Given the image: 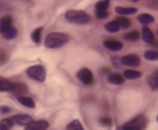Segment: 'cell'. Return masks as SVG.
<instances>
[{
    "label": "cell",
    "instance_id": "6da1fadb",
    "mask_svg": "<svg viewBox=\"0 0 158 130\" xmlns=\"http://www.w3.org/2000/svg\"><path fill=\"white\" fill-rule=\"evenodd\" d=\"M70 40V36L65 33L53 31L49 33L44 38V47L48 49H59L65 46Z\"/></svg>",
    "mask_w": 158,
    "mask_h": 130
},
{
    "label": "cell",
    "instance_id": "7a4b0ae2",
    "mask_svg": "<svg viewBox=\"0 0 158 130\" xmlns=\"http://www.w3.org/2000/svg\"><path fill=\"white\" fill-rule=\"evenodd\" d=\"M65 19L67 22L77 25H86L91 21V18L84 10H67L65 12Z\"/></svg>",
    "mask_w": 158,
    "mask_h": 130
},
{
    "label": "cell",
    "instance_id": "3957f363",
    "mask_svg": "<svg viewBox=\"0 0 158 130\" xmlns=\"http://www.w3.org/2000/svg\"><path fill=\"white\" fill-rule=\"evenodd\" d=\"M147 124H148V118L144 114H140L123 125L118 126L116 130H145Z\"/></svg>",
    "mask_w": 158,
    "mask_h": 130
},
{
    "label": "cell",
    "instance_id": "277c9868",
    "mask_svg": "<svg viewBox=\"0 0 158 130\" xmlns=\"http://www.w3.org/2000/svg\"><path fill=\"white\" fill-rule=\"evenodd\" d=\"M26 75L29 79L38 82H44L47 78V69L41 64H36L26 69Z\"/></svg>",
    "mask_w": 158,
    "mask_h": 130
},
{
    "label": "cell",
    "instance_id": "5b68a950",
    "mask_svg": "<svg viewBox=\"0 0 158 130\" xmlns=\"http://www.w3.org/2000/svg\"><path fill=\"white\" fill-rule=\"evenodd\" d=\"M76 76L80 82L84 85H91L94 82V76L91 69H87V67H82L76 73Z\"/></svg>",
    "mask_w": 158,
    "mask_h": 130
},
{
    "label": "cell",
    "instance_id": "8992f818",
    "mask_svg": "<svg viewBox=\"0 0 158 130\" xmlns=\"http://www.w3.org/2000/svg\"><path fill=\"white\" fill-rule=\"evenodd\" d=\"M120 62H121V65L136 67L141 64V59L138 54L130 53V54H126L123 57H120Z\"/></svg>",
    "mask_w": 158,
    "mask_h": 130
},
{
    "label": "cell",
    "instance_id": "52a82bcc",
    "mask_svg": "<svg viewBox=\"0 0 158 130\" xmlns=\"http://www.w3.org/2000/svg\"><path fill=\"white\" fill-rule=\"evenodd\" d=\"M50 127L49 121L44 119H39V120H33L27 126L24 127V130H47Z\"/></svg>",
    "mask_w": 158,
    "mask_h": 130
},
{
    "label": "cell",
    "instance_id": "ba28073f",
    "mask_svg": "<svg viewBox=\"0 0 158 130\" xmlns=\"http://www.w3.org/2000/svg\"><path fill=\"white\" fill-rule=\"evenodd\" d=\"M103 46L105 47L106 49H108L110 51H113V52H118V51L123 50V44L120 40H117V39L104 40Z\"/></svg>",
    "mask_w": 158,
    "mask_h": 130
},
{
    "label": "cell",
    "instance_id": "9c48e42d",
    "mask_svg": "<svg viewBox=\"0 0 158 130\" xmlns=\"http://www.w3.org/2000/svg\"><path fill=\"white\" fill-rule=\"evenodd\" d=\"M12 26H13V19L10 14H5L0 16V34H3Z\"/></svg>",
    "mask_w": 158,
    "mask_h": 130
},
{
    "label": "cell",
    "instance_id": "30bf717a",
    "mask_svg": "<svg viewBox=\"0 0 158 130\" xmlns=\"http://www.w3.org/2000/svg\"><path fill=\"white\" fill-rule=\"evenodd\" d=\"M141 37H142L143 41L145 44H154L155 42V36H154V33L152 31V29L149 28L148 26H143L142 29H141Z\"/></svg>",
    "mask_w": 158,
    "mask_h": 130
},
{
    "label": "cell",
    "instance_id": "8fae6325",
    "mask_svg": "<svg viewBox=\"0 0 158 130\" xmlns=\"http://www.w3.org/2000/svg\"><path fill=\"white\" fill-rule=\"evenodd\" d=\"M12 118H13L15 125L24 126V127L33 121V117L28 114H16L14 116H12Z\"/></svg>",
    "mask_w": 158,
    "mask_h": 130
},
{
    "label": "cell",
    "instance_id": "7c38bea8",
    "mask_svg": "<svg viewBox=\"0 0 158 130\" xmlns=\"http://www.w3.org/2000/svg\"><path fill=\"white\" fill-rule=\"evenodd\" d=\"M115 12L119 14V16H126L128 15H133V14L138 13V9L134 7H123V6H117L115 8Z\"/></svg>",
    "mask_w": 158,
    "mask_h": 130
},
{
    "label": "cell",
    "instance_id": "4fadbf2b",
    "mask_svg": "<svg viewBox=\"0 0 158 130\" xmlns=\"http://www.w3.org/2000/svg\"><path fill=\"white\" fill-rule=\"evenodd\" d=\"M14 82L6 77L0 76V92H12Z\"/></svg>",
    "mask_w": 158,
    "mask_h": 130
},
{
    "label": "cell",
    "instance_id": "5bb4252c",
    "mask_svg": "<svg viewBox=\"0 0 158 130\" xmlns=\"http://www.w3.org/2000/svg\"><path fill=\"white\" fill-rule=\"evenodd\" d=\"M125 78H123V74L120 73H110L107 76V82L112 85H116V86H119V85L125 84Z\"/></svg>",
    "mask_w": 158,
    "mask_h": 130
},
{
    "label": "cell",
    "instance_id": "9a60e30c",
    "mask_svg": "<svg viewBox=\"0 0 158 130\" xmlns=\"http://www.w3.org/2000/svg\"><path fill=\"white\" fill-rule=\"evenodd\" d=\"M146 82H147V85H148V87L153 91L158 90V69L155 72H153L151 75L147 76Z\"/></svg>",
    "mask_w": 158,
    "mask_h": 130
},
{
    "label": "cell",
    "instance_id": "2e32d148",
    "mask_svg": "<svg viewBox=\"0 0 158 130\" xmlns=\"http://www.w3.org/2000/svg\"><path fill=\"white\" fill-rule=\"evenodd\" d=\"M139 23L143 25V26H147L149 24H153L155 22V19L152 14H148V13H142V14H139L138 18H136Z\"/></svg>",
    "mask_w": 158,
    "mask_h": 130
},
{
    "label": "cell",
    "instance_id": "e0dca14e",
    "mask_svg": "<svg viewBox=\"0 0 158 130\" xmlns=\"http://www.w3.org/2000/svg\"><path fill=\"white\" fill-rule=\"evenodd\" d=\"M26 92H28V88H27V86L24 82H14L13 90H12L11 93L16 94L18 97H21V95L25 94Z\"/></svg>",
    "mask_w": 158,
    "mask_h": 130
},
{
    "label": "cell",
    "instance_id": "ac0fdd59",
    "mask_svg": "<svg viewBox=\"0 0 158 130\" xmlns=\"http://www.w3.org/2000/svg\"><path fill=\"white\" fill-rule=\"evenodd\" d=\"M123 76L125 79H128V80H134V79H139V78L142 77V73L139 71H135V69H126L123 71Z\"/></svg>",
    "mask_w": 158,
    "mask_h": 130
},
{
    "label": "cell",
    "instance_id": "d6986e66",
    "mask_svg": "<svg viewBox=\"0 0 158 130\" xmlns=\"http://www.w3.org/2000/svg\"><path fill=\"white\" fill-rule=\"evenodd\" d=\"M18 101L21 105L25 106L27 108H35L36 107V103L31 98L27 97V95H21V97H18Z\"/></svg>",
    "mask_w": 158,
    "mask_h": 130
},
{
    "label": "cell",
    "instance_id": "ffe728a7",
    "mask_svg": "<svg viewBox=\"0 0 158 130\" xmlns=\"http://www.w3.org/2000/svg\"><path fill=\"white\" fill-rule=\"evenodd\" d=\"M141 37V31L138 29H134V31H128L123 35V39L127 40L129 42H136Z\"/></svg>",
    "mask_w": 158,
    "mask_h": 130
},
{
    "label": "cell",
    "instance_id": "44dd1931",
    "mask_svg": "<svg viewBox=\"0 0 158 130\" xmlns=\"http://www.w3.org/2000/svg\"><path fill=\"white\" fill-rule=\"evenodd\" d=\"M105 29L108 31V33L115 34V33H118V31H120V26H119V24L116 22V20H113V21H110L108 23H106Z\"/></svg>",
    "mask_w": 158,
    "mask_h": 130
},
{
    "label": "cell",
    "instance_id": "7402d4cb",
    "mask_svg": "<svg viewBox=\"0 0 158 130\" xmlns=\"http://www.w3.org/2000/svg\"><path fill=\"white\" fill-rule=\"evenodd\" d=\"M110 2L108 0H100L95 3V12H105L110 8Z\"/></svg>",
    "mask_w": 158,
    "mask_h": 130
},
{
    "label": "cell",
    "instance_id": "603a6c76",
    "mask_svg": "<svg viewBox=\"0 0 158 130\" xmlns=\"http://www.w3.org/2000/svg\"><path fill=\"white\" fill-rule=\"evenodd\" d=\"M42 31H44V27H38V28L34 29L33 33H31V40H33V42H35L36 44H39L40 41H41Z\"/></svg>",
    "mask_w": 158,
    "mask_h": 130
},
{
    "label": "cell",
    "instance_id": "cb8c5ba5",
    "mask_svg": "<svg viewBox=\"0 0 158 130\" xmlns=\"http://www.w3.org/2000/svg\"><path fill=\"white\" fill-rule=\"evenodd\" d=\"M115 20H116V22L119 24L120 28H123V29H127L131 26V21L128 18H126V16H117Z\"/></svg>",
    "mask_w": 158,
    "mask_h": 130
},
{
    "label": "cell",
    "instance_id": "d4e9b609",
    "mask_svg": "<svg viewBox=\"0 0 158 130\" xmlns=\"http://www.w3.org/2000/svg\"><path fill=\"white\" fill-rule=\"evenodd\" d=\"M1 36H2V37L5 38V39H7V40H12V39H14L16 36H18V29H16L14 26H12L11 28L7 29L5 33L1 34Z\"/></svg>",
    "mask_w": 158,
    "mask_h": 130
},
{
    "label": "cell",
    "instance_id": "484cf974",
    "mask_svg": "<svg viewBox=\"0 0 158 130\" xmlns=\"http://www.w3.org/2000/svg\"><path fill=\"white\" fill-rule=\"evenodd\" d=\"M66 130H85V128L79 119H74L66 126Z\"/></svg>",
    "mask_w": 158,
    "mask_h": 130
},
{
    "label": "cell",
    "instance_id": "4316f807",
    "mask_svg": "<svg viewBox=\"0 0 158 130\" xmlns=\"http://www.w3.org/2000/svg\"><path fill=\"white\" fill-rule=\"evenodd\" d=\"M144 57L147 61H158V51L157 50H147L144 52Z\"/></svg>",
    "mask_w": 158,
    "mask_h": 130
},
{
    "label": "cell",
    "instance_id": "83f0119b",
    "mask_svg": "<svg viewBox=\"0 0 158 130\" xmlns=\"http://www.w3.org/2000/svg\"><path fill=\"white\" fill-rule=\"evenodd\" d=\"M99 123H100V125H102L103 127H110V126L113 125L112 118H110V117H108V116L101 117V118L99 119Z\"/></svg>",
    "mask_w": 158,
    "mask_h": 130
},
{
    "label": "cell",
    "instance_id": "f1b7e54d",
    "mask_svg": "<svg viewBox=\"0 0 158 130\" xmlns=\"http://www.w3.org/2000/svg\"><path fill=\"white\" fill-rule=\"evenodd\" d=\"M110 13L108 11H105V12H95V16H97L99 20H105V19L108 18Z\"/></svg>",
    "mask_w": 158,
    "mask_h": 130
},
{
    "label": "cell",
    "instance_id": "f546056e",
    "mask_svg": "<svg viewBox=\"0 0 158 130\" xmlns=\"http://www.w3.org/2000/svg\"><path fill=\"white\" fill-rule=\"evenodd\" d=\"M12 112V108L8 105H1L0 106V113L1 114H10Z\"/></svg>",
    "mask_w": 158,
    "mask_h": 130
},
{
    "label": "cell",
    "instance_id": "4dcf8cb0",
    "mask_svg": "<svg viewBox=\"0 0 158 130\" xmlns=\"http://www.w3.org/2000/svg\"><path fill=\"white\" fill-rule=\"evenodd\" d=\"M112 63L116 69H119L121 65V62H120V59L118 57H112Z\"/></svg>",
    "mask_w": 158,
    "mask_h": 130
},
{
    "label": "cell",
    "instance_id": "1f68e13d",
    "mask_svg": "<svg viewBox=\"0 0 158 130\" xmlns=\"http://www.w3.org/2000/svg\"><path fill=\"white\" fill-rule=\"evenodd\" d=\"M156 119H157V123H158V115H157V118H156Z\"/></svg>",
    "mask_w": 158,
    "mask_h": 130
},
{
    "label": "cell",
    "instance_id": "d6a6232c",
    "mask_svg": "<svg viewBox=\"0 0 158 130\" xmlns=\"http://www.w3.org/2000/svg\"><path fill=\"white\" fill-rule=\"evenodd\" d=\"M157 35H158V29H157Z\"/></svg>",
    "mask_w": 158,
    "mask_h": 130
}]
</instances>
